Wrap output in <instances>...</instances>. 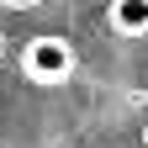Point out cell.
<instances>
[{
	"label": "cell",
	"mask_w": 148,
	"mask_h": 148,
	"mask_svg": "<svg viewBox=\"0 0 148 148\" xmlns=\"http://www.w3.org/2000/svg\"><path fill=\"white\" fill-rule=\"evenodd\" d=\"M74 42L69 37H58V32H48V37H32V42L21 48V74L32 85H64V79H74Z\"/></svg>",
	"instance_id": "obj_1"
},
{
	"label": "cell",
	"mask_w": 148,
	"mask_h": 148,
	"mask_svg": "<svg viewBox=\"0 0 148 148\" xmlns=\"http://www.w3.org/2000/svg\"><path fill=\"white\" fill-rule=\"evenodd\" d=\"M106 21L116 37H148V0H111Z\"/></svg>",
	"instance_id": "obj_2"
},
{
	"label": "cell",
	"mask_w": 148,
	"mask_h": 148,
	"mask_svg": "<svg viewBox=\"0 0 148 148\" xmlns=\"http://www.w3.org/2000/svg\"><path fill=\"white\" fill-rule=\"evenodd\" d=\"M5 11H32V5H42V0H0Z\"/></svg>",
	"instance_id": "obj_3"
},
{
	"label": "cell",
	"mask_w": 148,
	"mask_h": 148,
	"mask_svg": "<svg viewBox=\"0 0 148 148\" xmlns=\"http://www.w3.org/2000/svg\"><path fill=\"white\" fill-rule=\"evenodd\" d=\"M138 143H143V148H148V122H143V132H138Z\"/></svg>",
	"instance_id": "obj_4"
},
{
	"label": "cell",
	"mask_w": 148,
	"mask_h": 148,
	"mask_svg": "<svg viewBox=\"0 0 148 148\" xmlns=\"http://www.w3.org/2000/svg\"><path fill=\"white\" fill-rule=\"evenodd\" d=\"M0 58H5V32H0Z\"/></svg>",
	"instance_id": "obj_5"
}]
</instances>
